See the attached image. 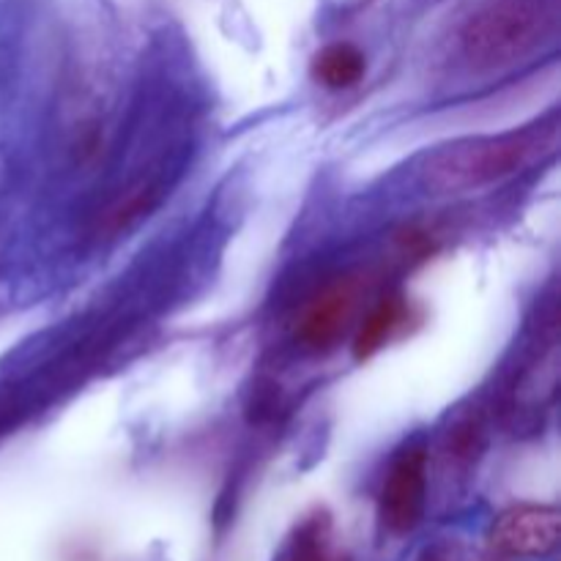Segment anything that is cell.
<instances>
[{
  "mask_svg": "<svg viewBox=\"0 0 561 561\" xmlns=\"http://www.w3.org/2000/svg\"><path fill=\"white\" fill-rule=\"evenodd\" d=\"M557 146V126L551 129H510L502 135H480L438 148L422 164V184L433 195H460L499 184L529 168L542 151Z\"/></svg>",
  "mask_w": 561,
  "mask_h": 561,
  "instance_id": "1",
  "label": "cell"
},
{
  "mask_svg": "<svg viewBox=\"0 0 561 561\" xmlns=\"http://www.w3.org/2000/svg\"><path fill=\"white\" fill-rule=\"evenodd\" d=\"M157 195L159 192L151 190V186H140V190H135L131 195H126V201H121L118 206L107 214V225H104V228L118 233L121 228H126V225L135 222L137 217H142V214L153 206Z\"/></svg>",
  "mask_w": 561,
  "mask_h": 561,
  "instance_id": "9",
  "label": "cell"
},
{
  "mask_svg": "<svg viewBox=\"0 0 561 561\" xmlns=\"http://www.w3.org/2000/svg\"><path fill=\"white\" fill-rule=\"evenodd\" d=\"M427 502V455L411 447L400 453L389 466L378 496V520L392 537H405L420 526Z\"/></svg>",
  "mask_w": 561,
  "mask_h": 561,
  "instance_id": "3",
  "label": "cell"
},
{
  "mask_svg": "<svg viewBox=\"0 0 561 561\" xmlns=\"http://www.w3.org/2000/svg\"><path fill=\"white\" fill-rule=\"evenodd\" d=\"M559 16L561 0H488L460 27V53L474 69H504L557 36Z\"/></svg>",
  "mask_w": 561,
  "mask_h": 561,
  "instance_id": "2",
  "label": "cell"
},
{
  "mask_svg": "<svg viewBox=\"0 0 561 561\" xmlns=\"http://www.w3.org/2000/svg\"><path fill=\"white\" fill-rule=\"evenodd\" d=\"M400 321V301L383 299L378 301V307H373L370 316L365 318V323L359 327L354 337V356L356 359H370L378 351L387 345L389 334L394 332Z\"/></svg>",
  "mask_w": 561,
  "mask_h": 561,
  "instance_id": "7",
  "label": "cell"
},
{
  "mask_svg": "<svg viewBox=\"0 0 561 561\" xmlns=\"http://www.w3.org/2000/svg\"><path fill=\"white\" fill-rule=\"evenodd\" d=\"M312 75H316V80L321 85L332 88V91L354 88L365 77V55L348 42L329 44V47H323L316 55Z\"/></svg>",
  "mask_w": 561,
  "mask_h": 561,
  "instance_id": "6",
  "label": "cell"
},
{
  "mask_svg": "<svg viewBox=\"0 0 561 561\" xmlns=\"http://www.w3.org/2000/svg\"><path fill=\"white\" fill-rule=\"evenodd\" d=\"M329 531H332L329 515L316 513L294 531L279 561H327Z\"/></svg>",
  "mask_w": 561,
  "mask_h": 561,
  "instance_id": "8",
  "label": "cell"
},
{
  "mask_svg": "<svg viewBox=\"0 0 561 561\" xmlns=\"http://www.w3.org/2000/svg\"><path fill=\"white\" fill-rule=\"evenodd\" d=\"M343 561H348V559H343Z\"/></svg>",
  "mask_w": 561,
  "mask_h": 561,
  "instance_id": "11",
  "label": "cell"
},
{
  "mask_svg": "<svg viewBox=\"0 0 561 561\" xmlns=\"http://www.w3.org/2000/svg\"><path fill=\"white\" fill-rule=\"evenodd\" d=\"M561 540V515L548 504H518L493 520L491 546L507 557H551Z\"/></svg>",
  "mask_w": 561,
  "mask_h": 561,
  "instance_id": "4",
  "label": "cell"
},
{
  "mask_svg": "<svg viewBox=\"0 0 561 561\" xmlns=\"http://www.w3.org/2000/svg\"><path fill=\"white\" fill-rule=\"evenodd\" d=\"M351 310H354V288L348 283L332 285L307 307L296 334L310 351H329L343 337Z\"/></svg>",
  "mask_w": 561,
  "mask_h": 561,
  "instance_id": "5",
  "label": "cell"
},
{
  "mask_svg": "<svg viewBox=\"0 0 561 561\" xmlns=\"http://www.w3.org/2000/svg\"><path fill=\"white\" fill-rule=\"evenodd\" d=\"M416 561H455V559L449 557L447 551H442V548H425V551L416 557Z\"/></svg>",
  "mask_w": 561,
  "mask_h": 561,
  "instance_id": "10",
  "label": "cell"
}]
</instances>
